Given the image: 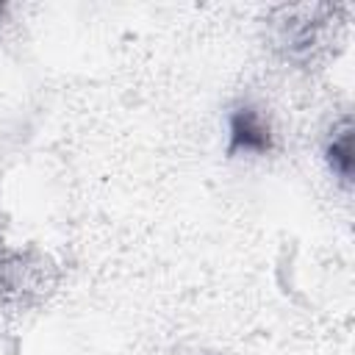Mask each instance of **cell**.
I'll return each instance as SVG.
<instances>
[{
  "label": "cell",
  "mask_w": 355,
  "mask_h": 355,
  "mask_svg": "<svg viewBox=\"0 0 355 355\" xmlns=\"http://www.w3.org/2000/svg\"><path fill=\"white\" fill-rule=\"evenodd\" d=\"M230 153H266L272 147V133L266 119L255 105H239L227 116Z\"/></svg>",
  "instance_id": "obj_1"
},
{
  "label": "cell",
  "mask_w": 355,
  "mask_h": 355,
  "mask_svg": "<svg viewBox=\"0 0 355 355\" xmlns=\"http://www.w3.org/2000/svg\"><path fill=\"white\" fill-rule=\"evenodd\" d=\"M327 158H330L333 172L347 180V178H349V128H347V122H344V130L330 141Z\"/></svg>",
  "instance_id": "obj_2"
},
{
  "label": "cell",
  "mask_w": 355,
  "mask_h": 355,
  "mask_svg": "<svg viewBox=\"0 0 355 355\" xmlns=\"http://www.w3.org/2000/svg\"><path fill=\"white\" fill-rule=\"evenodd\" d=\"M0 14H3V6H0Z\"/></svg>",
  "instance_id": "obj_3"
}]
</instances>
